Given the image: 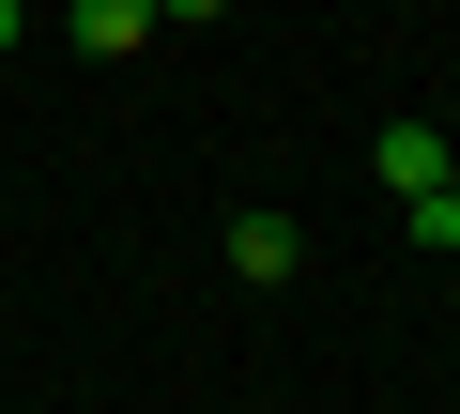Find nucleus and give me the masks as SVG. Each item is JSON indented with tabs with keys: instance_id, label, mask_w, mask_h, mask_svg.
Returning a JSON list of instances; mask_svg holds the SVG:
<instances>
[{
	"instance_id": "1",
	"label": "nucleus",
	"mask_w": 460,
	"mask_h": 414,
	"mask_svg": "<svg viewBox=\"0 0 460 414\" xmlns=\"http://www.w3.org/2000/svg\"><path fill=\"white\" fill-rule=\"evenodd\" d=\"M384 199H399V216H414V199H445V123H384Z\"/></svg>"
},
{
	"instance_id": "2",
	"label": "nucleus",
	"mask_w": 460,
	"mask_h": 414,
	"mask_svg": "<svg viewBox=\"0 0 460 414\" xmlns=\"http://www.w3.org/2000/svg\"><path fill=\"white\" fill-rule=\"evenodd\" d=\"M215 246H230V277H246V292H277V277L307 261V231H292V216H230Z\"/></svg>"
},
{
	"instance_id": "3",
	"label": "nucleus",
	"mask_w": 460,
	"mask_h": 414,
	"mask_svg": "<svg viewBox=\"0 0 460 414\" xmlns=\"http://www.w3.org/2000/svg\"><path fill=\"white\" fill-rule=\"evenodd\" d=\"M62 31H77L93 62H138V47H154V0H62Z\"/></svg>"
},
{
	"instance_id": "4",
	"label": "nucleus",
	"mask_w": 460,
	"mask_h": 414,
	"mask_svg": "<svg viewBox=\"0 0 460 414\" xmlns=\"http://www.w3.org/2000/svg\"><path fill=\"white\" fill-rule=\"evenodd\" d=\"M154 16H169V31H199V16H230V0H154Z\"/></svg>"
},
{
	"instance_id": "5",
	"label": "nucleus",
	"mask_w": 460,
	"mask_h": 414,
	"mask_svg": "<svg viewBox=\"0 0 460 414\" xmlns=\"http://www.w3.org/2000/svg\"><path fill=\"white\" fill-rule=\"evenodd\" d=\"M16 31H31V0H0V47H16Z\"/></svg>"
},
{
	"instance_id": "6",
	"label": "nucleus",
	"mask_w": 460,
	"mask_h": 414,
	"mask_svg": "<svg viewBox=\"0 0 460 414\" xmlns=\"http://www.w3.org/2000/svg\"><path fill=\"white\" fill-rule=\"evenodd\" d=\"M445 199H460V138H445Z\"/></svg>"
}]
</instances>
